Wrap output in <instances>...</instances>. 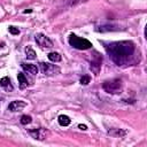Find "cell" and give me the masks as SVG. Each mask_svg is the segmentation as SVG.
<instances>
[{"instance_id": "obj_6", "label": "cell", "mask_w": 147, "mask_h": 147, "mask_svg": "<svg viewBox=\"0 0 147 147\" xmlns=\"http://www.w3.org/2000/svg\"><path fill=\"white\" fill-rule=\"evenodd\" d=\"M46 133H47V131H46L45 129H42V127L29 130V134H30L32 138L37 139V140H44V139L46 138Z\"/></svg>"}, {"instance_id": "obj_15", "label": "cell", "mask_w": 147, "mask_h": 147, "mask_svg": "<svg viewBox=\"0 0 147 147\" xmlns=\"http://www.w3.org/2000/svg\"><path fill=\"white\" fill-rule=\"evenodd\" d=\"M48 59H49V61H52V62H60L62 57H61V55H60L57 52H52V53L48 54Z\"/></svg>"}, {"instance_id": "obj_13", "label": "cell", "mask_w": 147, "mask_h": 147, "mask_svg": "<svg viewBox=\"0 0 147 147\" xmlns=\"http://www.w3.org/2000/svg\"><path fill=\"white\" fill-rule=\"evenodd\" d=\"M25 54H26V59H28V60H34V59L37 57L36 52H34V49H33L31 46H28V47L25 48Z\"/></svg>"}, {"instance_id": "obj_4", "label": "cell", "mask_w": 147, "mask_h": 147, "mask_svg": "<svg viewBox=\"0 0 147 147\" xmlns=\"http://www.w3.org/2000/svg\"><path fill=\"white\" fill-rule=\"evenodd\" d=\"M34 39H36L37 44L41 48H51V47H53V41L47 36H45L44 33H37L34 36Z\"/></svg>"}, {"instance_id": "obj_9", "label": "cell", "mask_w": 147, "mask_h": 147, "mask_svg": "<svg viewBox=\"0 0 147 147\" xmlns=\"http://www.w3.org/2000/svg\"><path fill=\"white\" fill-rule=\"evenodd\" d=\"M21 65H22V68H23L24 71H26L28 74H30L32 76H36L37 72H38V68L34 64H30V63H24L23 62Z\"/></svg>"}, {"instance_id": "obj_14", "label": "cell", "mask_w": 147, "mask_h": 147, "mask_svg": "<svg viewBox=\"0 0 147 147\" xmlns=\"http://www.w3.org/2000/svg\"><path fill=\"white\" fill-rule=\"evenodd\" d=\"M108 133L113 137H123L126 134V132L124 130H121V129H113V130H109Z\"/></svg>"}, {"instance_id": "obj_10", "label": "cell", "mask_w": 147, "mask_h": 147, "mask_svg": "<svg viewBox=\"0 0 147 147\" xmlns=\"http://www.w3.org/2000/svg\"><path fill=\"white\" fill-rule=\"evenodd\" d=\"M0 86L2 88H5L6 91H13V88H14L11 83H10V79L8 77H2L0 79Z\"/></svg>"}, {"instance_id": "obj_16", "label": "cell", "mask_w": 147, "mask_h": 147, "mask_svg": "<svg viewBox=\"0 0 147 147\" xmlns=\"http://www.w3.org/2000/svg\"><path fill=\"white\" fill-rule=\"evenodd\" d=\"M31 121H32V118H31V116H29V115H23V116L21 117V123H22L23 125H26V124L31 123Z\"/></svg>"}, {"instance_id": "obj_11", "label": "cell", "mask_w": 147, "mask_h": 147, "mask_svg": "<svg viewBox=\"0 0 147 147\" xmlns=\"http://www.w3.org/2000/svg\"><path fill=\"white\" fill-rule=\"evenodd\" d=\"M57 122H59V124H60L61 126H68V125L71 123V119H70V117L67 116V115H60V116L57 117Z\"/></svg>"}, {"instance_id": "obj_2", "label": "cell", "mask_w": 147, "mask_h": 147, "mask_svg": "<svg viewBox=\"0 0 147 147\" xmlns=\"http://www.w3.org/2000/svg\"><path fill=\"white\" fill-rule=\"evenodd\" d=\"M70 46H72L76 49H80V51H85V49H90L92 47V42L85 38H80L76 34H70L69 39H68Z\"/></svg>"}, {"instance_id": "obj_17", "label": "cell", "mask_w": 147, "mask_h": 147, "mask_svg": "<svg viewBox=\"0 0 147 147\" xmlns=\"http://www.w3.org/2000/svg\"><path fill=\"white\" fill-rule=\"evenodd\" d=\"M8 30H9V32L11 33V34H18L20 33V30L17 29V28H15V26H13V25H10L9 28H8Z\"/></svg>"}, {"instance_id": "obj_5", "label": "cell", "mask_w": 147, "mask_h": 147, "mask_svg": "<svg viewBox=\"0 0 147 147\" xmlns=\"http://www.w3.org/2000/svg\"><path fill=\"white\" fill-rule=\"evenodd\" d=\"M40 70L44 75H47V76H51V75H54L55 72H59L60 69L57 67H55L54 64H49V63H45V62H40Z\"/></svg>"}, {"instance_id": "obj_1", "label": "cell", "mask_w": 147, "mask_h": 147, "mask_svg": "<svg viewBox=\"0 0 147 147\" xmlns=\"http://www.w3.org/2000/svg\"><path fill=\"white\" fill-rule=\"evenodd\" d=\"M106 49L113 62L117 65H124L134 54L136 45L130 40H121L108 44Z\"/></svg>"}, {"instance_id": "obj_12", "label": "cell", "mask_w": 147, "mask_h": 147, "mask_svg": "<svg viewBox=\"0 0 147 147\" xmlns=\"http://www.w3.org/2000/svg\"><path fill=\"white\" fill-rule=\"evenodd\" d=\"M17 79H18V83H20V87H21L22 90L25 88V87H28V79H26V77L24 76L23 72H18Z\"/></svg>"}, {"instance_id": "obj_8", "label": "cell", "mask_w": 147, "mask_h": 147, "mask_svg": "<svg viewBox=\"0 0 147 147\" xmlns=\"http://www.w3.org/2000/svg\"><path fill=\"white\" fill-rule=\"evenodd\" d=\"M26 106V102L22 101V100H15V101H11L8 106V109L10 111H18L21 109H23L24 107Z\"/></svg>"}, {"instance_id": "obj_3", "label": "cell", "mask_w": 147, "mask_h": 147, "mask_svg": "<svg viewBox=\"0 0 147 147\" xmlns=\"http://www.w3.org/2000/svg\"><path fill=\"white\" fill-rule=\"evenodd\" d=\"M102 88L110 94H118L122 92V80L118 78H114L103 83Z\"/></svg>"}, {"instance_id": "obj_20", "label": "cell", "mask_w": 147, "mask_h": 147, "mask_svg": "<svg viewBox=\"0 0 147 147\" xmlns=\"http://www.w3.org/2000/svg\"><path fill=\"white\" fill-rule=\"evenodd\" d=\"M78 127H79L80 130H84V131H86V130H87V126H86V125H83V124H79V125H78Z\"/></svg>"}, {"instance_id": "obj_7", "label": "cell", "mask_w": 147, "mask_h": 147, "mask_svg": "<svg viewBox=\"0 0 147 147\" xmlns=\"http://www.w3.org/2000/svg\"><path fill=\"white\" fill-rule=\"evenodd\" d=\"M96 55L94 56V59L92 60V62H91V70H93L94 71V74L95 75H98V72H99V69H100V67H101V62H102V57L98 54V53H95Z\"/></svg>"}, {"instance_id": "obj_19", "label": "cell", "mask_w": 147, "mask_h": 147, "mask_svg": "<svg viewBox=\"0 0 147 147\" xmlns=\"http://www.w3.org/2000/svg\"><path fill=\"white\" fill-rule=\"evenodd\" d=\"M85 1H88V0H70V5H71V6H75V5H77V3L85 2Z\"/></svg>"}, {"instance_id": "obj_18", "label": "cell", "mask_w": 147, "mask_h": 147, "mask_svg": "<svg viewBox=\"0 0 147 147\" xmlns=\"http://www.w3.org/2000/svg\"><path fill=\"white\" fill-rule=\"evenodd\" d=\"M88 83H90V77H88V76H83V77L80 78V84L87 85Z\"/></svg>"}]
</instances>
